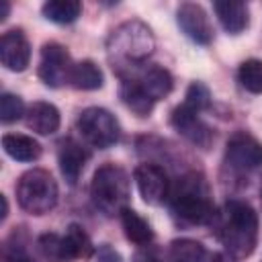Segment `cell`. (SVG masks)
Returning a JSON list of instances; mask_svg holds the SVG:
<instances>
[{
	"label": "cell",
	"instance_id": "1",
	"mask_svg": "<svg viewBox=\"0 0 262 262\" xmlns=\"http://www.w3.org/2000/svg\"><path fill=\"white\" fill-rule=\"evenodd\" d=\"M217 233L225 250L235 258H248L258 244V215L246 203L231 199L223 205Z\"/></svg>",
	"mask_w": 262,
	"mask_h": 262
},
{
	"label": "cell",
	"instance_id": "2",
	"mask_svg": "<svg viewBox=\"0 0 262 262\" xmlns=\"http://www.w3.org/2000/svg\"><path fill=\"white\" fill-rule=\"evenodd\" d=\"M156 49V37L151 29L141 20L121 23L106 41V55L121 74L141 66Z\"/></svg>",
	"mask_w": 262,
	"mask_h": 262
},
{
	"label": "cell",
	"instance_id": "3",
	"mask_svg": "<svg viewBox=\"0 0 262 262\" xmlns=\"http://www.w3.org/2000/svg\"><path fill=\"white\" fill-rule=\"evenodd\" d=\"M170 209L174 217L188 225H205L215 217L209 184L203 174L188 172L170 188Z\"/></svg>",
	"mask_w": 262,
	"mask_h": 262
},
{
	"label": "cell",
	"instance_id": "4",
	"mask_svg": "<svg viewBox=\"0 0 262 262\" xmlns=\"http://www.w3.org/2000/svg\"><path fill=\"white\" fill-rule=\"evenodd\" d=\"M90 199L96 211L106 217L121 215L129 203V176L117 164L100 166L90 182Z\"/></svg>",
	"mask_w": 262,
	"mask_h": 262
},
{
	"label": "cell",
	"instance_id": "5",
	"mask_svg": "<svg viewBox=\"0 0 262 262\" xmlns=\"http://www.w3.org/2000/svg\"><path fill=\"white\" fill-rule=\"evenodd\" d=\"M59 199L57 182L43 168L27 170L16 182V201L23 211L29 215H45L49 213Z\"/></svg>",
	"mask_w": 262,
	"mask_h": 262
},
{
	"label": "cell",
	"instance_id": "6",
	"mask_svg": "<svg viewBox=\"0 0 262 262\" xmlns=\"http://www.w3.org/2000/svg\"><path fill=\"white\" fill-rule=\"evenodd\" d=\"M39 254L47 262H72L76 258H88L92 254V242L82 225H68L66 233H43L37 239Z\"/></svg>",
	"mask_w": 262,
	"mask_h": 262
},
{
	"label": "cell",
	"instance_id": "7",
	"mask_svg": "<svg viewBox=\"0 0 262 262\" xmlns=\"http://www.w3.org/2000/svg\"><path fill=\"white\" fill-rule=\"evenodd\" d=\"M76 127L80 131V135L84 137V141L98 149H106V147L115 145L121 135L119 121L115 119V115L111 111H106L102 106L84 108L76 121Z\"/></svg>",
	"mask_w": 262,
	"mask_h": 262
},
{
	"label": "cell",
	"instance_id": "8",
	"mask_svg": "<svg viewBox=\"0 0 262 262\" xmlns=\"http://www.w3.org/2000/svg\"><path fill=\"white\" fill-rule=\"evenodd\" d=\"M72 70H74V61L63 45L53 43V41L43 45L37 74L45 86H49V88L63 86L66 82H70Z\"/></svg>",
	"mask_w": 262,
	"mask_h": 262
},
{
	"label": "cell",
	"instance_id": "9",
	"mask_svg": "<svg viewBox=\"0 0 262 262\" xmlns=\"http://www.w3.org/2000/svg\"><path fill=\"white\" fill-rule=\"evenodd\" d=\"M133 178H135V184H137L141 199L147 205H162L164 201H168L172 186H170L168 174L162 166L149 164V162L139 164L133 172Z\"/></svg>",
	"mask_w": 262,
	"mask_h": 262
},
{
	"label": "cell",
	"instance_id": "10",
	"mask_svg": "<svg viewBox=\"0 0 262 262\" xmlns=\"http://www.w3.org/2000/svg\"><path fill=\"white\" fill-rule=\"evenodd\" d=\"M225 160L235 170H256L262 166V143L246 131H237L227 139Z\"/></svg>",
	"mask_w": 262,
	"mask_h": 262
},
{
	"label": "cell",
	"instance_id": "11",
	"mask_svg": "<svg viewBox=\"0 0 262 262\" xmlns=\"http://www.w3.org/2000/svg\"><path fill=\"white\" fill-rule=\"evenodd\" d=\"M170 123L178 135H182L186 141H190L196 147L207 149L213 141V129L201 119V113L180 104L172 111Z\"/></svg>",
	"mask_w": 262,
	"mask_h": 262
},
{
	"label": "cell",
	"instance_id": "12",
	"mask_svg": "<svg viewBox=\"0 0 262 262\" xmlns=\"http://www.w3.org/2000/svg\"><path fill=\"white\" fill-rule=\"evenodd\" d=\"M176 23L190 41L199 45H209L213 41V27L201 4L182 2L176 10Z\"/></svg>",
	"mask_w": 262,
	"mask_h": 262
},
{
	"label": "cell",
	"instance_id": "13",
	"mask_svg": "<svg viewBox=\"0 0 262 262\" xmlns=\"http://www.w3.org/2000/svg\"><path fill=\"white\" fill-rule=\"evenodd\" d=\"M0 61L10 72L27 70L31 61V45L20 29H10L0 39Z\"/></svg>",
	"mask_w": 262,
	"mask_h": 262
},
{
	"label": "cell",
	"instance_id": "14",
	"mask_svg": "<svg viewBox=\"0 0 262 262\" xmlns=\"http://www.w3.org/2000/svg\"><path fill=\"white\" fill-rule=\"evenodd\" d=\"M57 162H59V170H61V176L66 178V182L76 184L84 166H86V162H88V151L82 147V143L68 137L59 143Z\"/></svg>",
	"mask_w": 262,
	"mask_h": 262
},
{
	"label": "cell",
	"instance_id": "15",
	"mask_svg": "<svg viewBox=\"0 0 262 262\" xmlns=\"http://www.w3.org/2000/svg\"><path fill=\"white\" fill-rule=\"evenodd\" d=\"M131 78L137 82V86L143 90V94L154 102L166 98L172 92V86H174V80H172L170 72L160 68V66H149L139 76H131Z\"/></svg>",
	"mask_w": 262,
	"mask_h": 262
},
{
	"label": "cell",
	"instance_id": "16",
	"mask_svg": "<svg viewBox=\"0 0 262 262\" xmlns=\"http://www.w3.org/2000/svg\"><path fill=\"white\" fill-rule=\"evenodd\" d=\"M25 123H27V127H29L31 131H35L37 135H53V133L59 129L61 117H59V111H57L55 104L37 100V102H33V104L27 108Z\"/></svg>",
	"mask_w": 262,
	"mask_h": 262
},
{
	"label": "cell",
	"instance_id": "17",
	"mask_svg": "<svg viewBox=\"0 0 262 262\" xmlns=\"http://www.w3.org/2000/svg\"><path fill=\"white\" fill-rule=\"evenodd\" d=\"M213 10H215L221 27L229 35H239L250 23V12H248V4L246 2L219 0V2H213Z\"/></svg>",
	"mask_w": 262,
	"mask_h": 262
},
{
	"label": "cell",
	"instance_id": "18",
	"mask_svg": "<svg viewBox=\"0 0 262 262\" xmlns=\"http://www.w3.org/2000/svg\"><path fill=\"white\" fill-rule=\"evenodd\" d=\"M4 151L16 162H35L41 156V143L23 133H6L2 135Z\"/></svg>",
	"mask_w": 262,
	"mask_h": 262
},
{
	"label": "cell",
	"instance_id": "19",
	"mask_svg": "<svg viewBox=\"0 0 262 262\" xmlns=\"http://www.w3.org/2000/svg\"><path fill=\"white\" fill-rule=\"evenodd\" d=\"M119 217H121V225H123L125 237L131 244H135V246H147V244L154 242V229H151V225L137 211H133V209L127 207Z\"/></svg>",
	"mask_w": 262,
	"mask_h": 262
},
{
	"label": "cell",
	"instance_id": "20",
	"mask_svg": "<svg viewBox=\"0 0 262 262\" xmlns=\"http://www.w3.org/2000/svg\"><path fill=\"white\" fill-rule=\"evenodd\" d=\"M70 84L78 90H98L104 84V74L102 70L90 61V59H82L78 63H74L72 76H70Z\"/></svg>",
	"mask_w": 262,
	"mask_h": 262
},
{
	"label": "cell",
	"instance_id": "21",
	"mask_svg": "<svg viewBox=\"0 0 262 262\" xmlns=\"http://www.w3.org/2000/svg\"><path fill=\"white\" fill-rule=\"evenodd\" d=\"M41 12L51 23L70 25L82 14V2H78V0H49L41 6Z\"/></svg>",
	"mask_w": 262,
	"mask_h": 262
},
{
	"label": "cell",
	"instance_id": "22",
	"mask_svg": "<svg viewBox=\"0 0 262 262\" xmlns=\"http://www.w3.org/2000/svg\"><path fill=\"white\" fill-rule=\"evenodd\" d=\"M168 262H207V250L196 239H174L168 250Z\"/></svg>",
	"mask_w": 262,
	"mask_h": 262
},
{
	"label": "cell",
	"instance_id": "23",
	"mask_svg": "<svg viewBox=\"0 0 262 262\" xmlns=\"http://www.w3.org/2000/svg\"><path fill=\"white\" fill-rule=\"evenodd\" d=\"M242 88L252 94H262V59H246L237 70Z\"/></svg>",
	"mask_w": 262,
	"mask_h": 262
},
{
	"label": "cell",
	"instance_id": "24",
	"mask_svg": "<svg viewBox=\"0 0 262 262\" xmlns=\"http://www.w3.org/2000/svg\"><path fill=\"white\" fill-rule=\"evenodd\" d=\"M25 113V102L20 96L12 94V92H4L0 96V121L2 123H14L18 121Z\"/></svg>",
	"mask_w": 262,
	"mask_h": 262
},
{
	"label": "cell",
	"instance_id": "25",
	"mask_svg": "<svg viewBox=\"0 0 262 262\" xmlns=\"http://www.w3.org/2000/svg\"><path fill=\"white\" fill-rule=\"evenodd\" d=\"M182 104L188 106V108H192V111H196V113L207 111L209 104H211V92H209V88L203 82H192L188 86V90H186V96H184V102Z\"/></svg>",
	"mask_w": 262,
	"mask_h": 262
},
{
	"label": "cell",
	"instance_id": "26",
	"mask_svg": "<svg viewBox=\"0 0 262 262\" xmlns=\"http://www.w3.org/2000/svg\"><path fill=\"white\" fill-rule=\"evenodd\" d=\"M133 262H168L166 254L162 252V248L147 244V246H139L133 254Z\"/></svg>",
	"mask_w": 262,
	"mask_h": 262
},
{
	"label": "cell",
	"instance_id": "27",
	"mask_svg": "<svg viewBox=\"0 0 262 262\" xmlns=\"http://www.w3.org/2000/svg\"><path fill=\"white\" fill-rule=\"evenodd\" d=\"M2 262H35V258H31L25 250L23 244L14 242V244H6L4 246V256H2Z\"/></svg>",
	"mask_w": 262,
	"mask_h": 262
},
{
	"label": "cell",
	"instance_id": "28",
	"mask_svg": "<svg viewBox=\"0 0 262 262\" xmlns=\"http://www.w3.org/2000/svg\"><path fill=\"white\" fill-rule=\"evenodd\" d=\"M96 262H123V258H121V254H119L115 248H111V246H102V248L98 250Z\"/></svg>",
	"mask_w": 262,
	"mask_h": 262
},
{
	"label": "cell",
	"instance_id": "29",
	"mask_svg": "<svg viewBox=\"0 0 262 262\" xmlns=\"http://www.w3.org/2000/svg\"><path fill=\"white\" fill-rule=\"evenodd\" d=\"M8 12H10V4H8L6 0H2V2H0V20H6Z\"/></svg>",
	"mask_w": 262,
	"mask_h": 262
},
{
	"label": "cell",
	"instance_id": "30",
	"mask_svg": "<svg viewBox=\"0 0 262 262\" xmlns=\"http://www.w3.org/2000/svg\"><path fill=\"white\" fill-rule=\"evenodd\" d=\"M0 201H2V213H0V219L4 221V219H6V215H8V201H6V196H4V194H0Z\"/></svg>",
	"mask_w": 262,
	"mask_h": 262
}]
</instances>
